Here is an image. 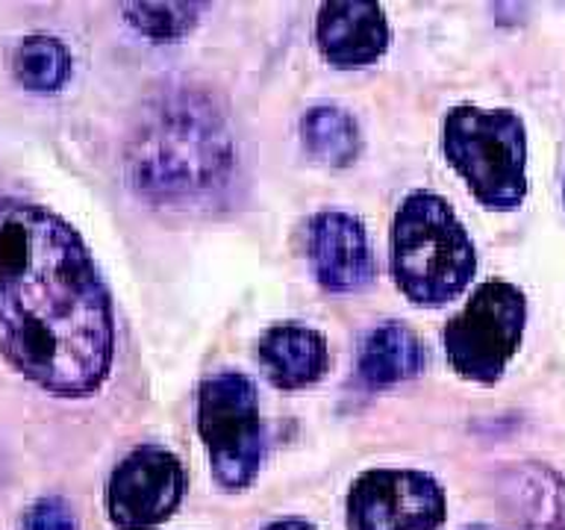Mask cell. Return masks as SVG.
Segmentation results:
<instances>
[{"label": "cell", "instance_id": "5b68a950", "mask_svg": "<svg viewBox=\"0 0 565 530\" xmlns=\"http://www.w3.org/2000/svg\"><path fill=\"white\" fill-rule=\"evenodd\" d=\"M198 433L210 454L212 480L224 492L250 489L263 466V418L254 380L218 371L198 389Z\"/></svg>", "mask_w": 565, "mask_h": 530}, {"label": "cell", "instance_id": "4fadbf2b", "mask_svg": "<svg viewBox=\"0 0 565 530\" xmlns=\"http://www.w3.org/2000/svg\"><path fill=\"white\" fill-rule=\"evenodd\" d=\"M424 369L422 339L404 321H383L365 336L356 371L365 386H392Z\"/></svg>", "mask_w": 565, "mask_h": 530}, {"label": "cell", "instance_id": "ac0fdd59", "mask_svg": "<svg viewBox=\"0 0 565 530\" xmlns=\"http://www.w3.org/2000/svg\"><path fill=\"white\" fill-rule=\"evenodd\" d=\"M263 530H316V528L303 519H277L271 521V524H265Z\"/></svg>", "mask_w": 565, "mask_h": 530}, {"label": "cell", "instance_id": "2e32d148", "mask_svg": "<svg viewBox=\"0 0 565 530\" xmlns=\"http://www.w3.org/2000/svg\"><path fill=\"white\" fill-rule=\"evenodd\" d=\"M206 3H127L124 15L153 42H177L192 33Z\"/></svg>", "mask_w": 565, "mask_h": 530}, {"label": "cell", "instance_id": "8fae6325", "mask_svg": "<svg viewBox=\"0 0 565 530\" xmlns=\"http://www.w3.org/2000/svg\"><path fill=\"white\" fill-rule=\"evenodd\" d=\"M501 510L524 530H565V477L539 463H512L494 480Z\"/></svg>", "mask_w": 565, "mask_h": 530}, {"label": "cell", "instance_id": "30bf717a", "mask_svg": "<svg viewBox=\"0 0 565 530\" xmlns=\"http://www.w3.org/2000/svg\"><path fill=\"white\" fill-rule=\"evenodd\" d=\"M318 47L335 68H362L377 62L392 42L388 18L371 0H333L318 9Z\"/></svg>", "mask_w": 565, "mask_h": 530}, {"label": "cell", "instance_id": "7a4b0ae2", "mask_svg": "<svg viewBox=\"0 0 565 530\" xmlns=\"http://www.w3.org/2000/svg\"><path fill=\"white\" fill-rule=\"evenodd\" d=\"M132 189L168 210H203L224 198L236 141L221 106L198 88H171L141 118L127 157Z\"/></svg>", "mask_w": 565, "mask_h": 530}, {"label": "cell", "instance_id": "5bb4252c", "mask_svg": "<svg viewBox=\"0 0 565 530\" xmlns=\"http://www.w3.org/2000/svg\"><path fill=\"white\" fill-rule=\"evenodd\" d=\"M300 136H303L309 157L318 159L321 166L348 168L362 153L360 124H356V118L351 113H344L339 106H312L303 115Z\"/></svg>", "mask_w": 565, "mask_h": 530}, {"label": "cell", "instance_id": "277c9868", "mask_svg": "<svg viewBox=\"0 0 565 530\" xmlns=\"http://www.w3.org/2000/svg\"><path fill=\"white\" fill-rule=\"evenodd\" d=\"M445 157L489 210H519L527 198V132L512 109H450Z\"/></svg>", "mask_w": 565, "mask_h": 530}, {"label": "cell", "instance_id": "d6986e66", "mask_svg": "<svg viewBox=\"0 0 565 530\" xmlns=\"http://www.w3.org/2000/svg\"><path fill=\"white\" fill-rule=\"evenodd\" d=\"M466 530H492V528H466Z\"/></svg>", "mask_w": 565, "mask_h": 530}, {"label": "cell", "instance_id": "e0dca14e", "mask_svg": "<svg viewBox=\"0 0 565 530\" xmlns=\"http://www.w3.org/2000/svg\"><path fill=\"white\" fill-rule=\"evenodd\" d=\"M21 530H77V516L65 498L51 495V498H39L24 512Z\"/></svg>", "mask_w": 565, "mask_h": 530}, {"label": "cell", "instance_id": "9c48e42d", "mask_svg": "<svg viewBox=\"0 0 565 530\" xmlns=\"http://www.w3.org/2000/svg\"><path fill=\"white\" fill-rule=\"evenodd\" d=\"M307 256L318 286L335 295L362 289L374 277L369 233L351 212H316L307 224Z\"/></svg>", "mask_w": 565, "mask_h": 530}, {"label": "cell", "instance_id": "8992f818", "mask_svg": "<svg viewBox=\"0 0 565 530\" xmlns=\"http://www.w3.org/2000/svg\"><path fill=\"white\" fill-rule=\"evenodd\" d=\"M527 321V298L519 286L489 280L445 327L450 369L475 383H494L519 351Z\"/></svg>", "mask_w": 565, "mask_h": 530}, {"label": "cell", "instance_id": "9a60e30c", "mask_svg": "<svg viewBox=\"0 0 565 530\" xmlns=\"http://www.w3.org/2000/svg\"><path fill=\"white\" fill-rule=\"evenodd\" d=\"M12 71L33 92H60L71 77V53L53 35H26L12 53Z\"/></svg>", "mask_w": 565, "mask_h": 530}, {"label": "cell", "instance_id": "3957f363", "mask_svg": "<svg viewBox=\"0 0 565 530\" xmlns=\"http://www.w3.org/2000/svg\"><path fill=\"white\" fill-rule=\"evenodd\" d=\"M477 256L462 221L445 198L413 192L392 227V274L418 307H441L475 277Z\"/></svg>", "mask_w": 565, "mask_h": 530}, {"label": "cell", "instance_id": "7c38bea8", "mask_svg": "<svg viewBox=\"0 0 565 530\" xmlns=\"http://www.w3.org/2000/svg\"><path fill=\"white\" fill-rule=\"evenodd\" d=\"M259 362L277 389H303L324 378L330 351L318 330L282 321L259 336Z\"/></svg>", "mask_w": 565, "mask_h": 530}, {"label": "cell", "instance_id": "52a82bcc", "mask_svg": "<svg viewBox=\"0 0 565 530\" xmlns=\"http://www.w3.org/2000/svg\"><path fill=\"white\" fill-rule=\"evenodd\" d=\"M445 516V489L418 468L362 471L344 504L348 530H439Z\"/></svg>", "mask_w": 565, "mask_h": 530}, {"label": "cell", "instance_id": "ba28073f", "mask_svg": "<svg viewBox=\"0 0 565 530\" xmlns=\"http://www.w3.org/2000/svg\"><path fill=\"white\" fill-rule=\"evenodd\" d=\"M185 498V468L174 451L139 445L113 468L106 484V516L118 530L166 524Z\"/></svg>", "mask_w": 565, "mask_h": 530}, {"label": "cell", "instance_id": "6da1fadb", "mask_svg": "<svg viewBox=\"0 0 565 530\" xmlns=\"http://www.w3.org/2000/svg\"><path fill=\"white\" fill-rule=\"evenodd\" d=\"M113 304L68 221L0 201V353L53 395H88L109 374Z\"/></svg>", "mask_w": 565, "mask_h": 530}]
</instances>
